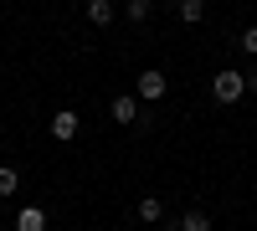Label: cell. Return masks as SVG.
<instances>
[{
    "label": "cell",
    "mask_w": 257,
    "mask_h": 231,
    "mask_svg": "<svg viewBox=\"0 0 257 231\" xmlns=\"http://www.w3.org/2000/svg\"><path fill=\"white\" fill-rule=\"evenodd\" d=\"M211 93H216V103H237V98L247 93V77H242L237 67H226V72H216V82H211Z\"/></svg>",
    "instance_id": "cell-1"
},
{
    "label": "cell",
    "mask_w": 257,
    "mask_h": 231,
    "mask_svg": "<svg viewBox=\"0 0 257 231\" xmlns=\"http://www.w3.org/2000/svg\"><path fill=\"white\" fill-rule=\"evenodd\" d=\"M139 98H144V103H160V98H165V72H160V67H144V72H139Z\"/></svg>",
    "instance_id": "cell-2"
},
{
    "label": "cell",
    "mask_w": 257,
    "mask_h": 231,
    "mask_svg": "<svg viewBox=\"0 0 257 231\" xmlns=\"http://www.w3.org/2000/svg\"><path fill=\"white\" fill-rule=\"evenodd\" d=\"M52 134H57L62 144L77 139V113H72V108H57V113H52Z\"/></svg>",
    "instance_id": "cell-3"
},
{
    "label": "cell",
    "mask_w": 257,
    "mask_h": 231,
    "mask_svg": "<svg viewBox=\"0 0 257 231\" xmlns=\"http://www.w3.org/2000/svg\"><path fill=\"white\" fill-rule=\"evenodd\" d=\"M16 231H47V211H41V205H21Z\"/></svg>",
    "instance_id": "cell-4"
},
{
    "label": "cell",
    "mask_w": 257,
    "mask_h": 231,
    "mask_svg": "<svg viewBox=\"0 0 257 231\" xmlns=\"http://www.w3.org/2000/svg\"><path fill=\"white\" fill-rule=\"evenodd\" d=\"M108 113H113L118 123H139V103H134V98H128V93H118V98L108 103Z\"/></svg>",
    "instance_id": "cell-5"
},
{
    "label": "cell",
    "mask_w": 257,
    "mask_h": 231,
    "mask_svg": "<svg viewBox=\"0 0 257 231\" xmlns=\"http://www.w3.org/2000/svg\"><path fill=\"white\" fill-rule=\"evenodd\" d=\"M88 21L93 26H108L113 21V0H88Z\"/></svg>",
    "instance_id": "cell-6"
},
{
    "label": "cell",
    "mask_w": 257,
    "mask_h": 231,
    "mask_svg": "<svg viewBox=\"0 0 257 231\" xmlns=\"http://www.w3.org/2000/svg\"><path fill=\"white\" fill-rule=\"evenodd\" d=\"M180 21L185 26H201L206 21V0H180Z\"/></svg>",
    "instance_id": "cell-7"
},
{
    "label": "cell",
    "mask_w": 257,
    "mask_h": 231,
    "mask_svg": "<svg viewBox=\"0 0 257 231\" xmlns=\"http://www.w3.org/2000/svg\"><path fill=\"white\" fill-rule=\"evenodd\" d=\"M139 216H144V221H165V200H160V195H144V200H139Z\"/></svg>",
    "instance_id": "cell-8"
},
{
    "label": "cell",
    "mask_w": 257,
    "mask_h": 231,
    "mask_svg": "<svg viewBox=\"0 0 257 231\" xmlns=\"http://www.w3.org/2000/svg\"><path fill=\"white\" fill-rule=\"evenodd\" d=\"M180 231H211V216L206 211H185L180 216Z\"/></svg>",
    "instance_id": "cell-9"
},
{
    "label": "cell",
    "mask_w": 257,
    "mask_h": 231,
    "mask_svg": "<svg viewBox=\"0 0 257 231\" xmlns=\"http://www.w3.org/2000/svg\"><path fill=\"white\" fill-rule=\"evenodd\" d=\"M16 190H21V175L11 164H0V195H16Z\"/></svg>",
    "instance_id": "cell-10"
},
{
    "label": "cell",
    "mask_w": 257,
    "mask_h": 231,
    "mask_svg": "<svg viewBox=\"0 0 257 231\" xmlns=\"http://www.w3.org/2000/svg\"><path fill=\"white\" fill-rule=\"evenodd\" d=\"M149 11H155V0H128V21H149Z\"/></svg>",
    "instance_id": "cell-11"
},
{
    "label": "cell",
    "mask_w": 257,
    "mask_h": 231,
    "mask_svg": "<svg viewBox=\"0 0 257 231\" xmlns=\"http://www.w3.org/2000/svg\"><path fill=\"white\" fill-rule=\"evenodd\" d=\"M237 47H242V52H252V57H257V26H247V31H242V36H237Z\"/></svg>",
    "instance_id": "cell-12"
},
{
    "label": "cell",
    "mask_w": 257,
    "mask_h": 231,
    "mask_svg": "<svg viewBox=\"0 0 257 231\" xmlns=\"http://www.w3.org/2000/svg\"><path fill=\"white\" fill-rule=\"evenodd\" d=\"M242 77H247V93H257V67H247Z\"/></svg>",
    "instance_id": "cell-13"
},
{
    "label": "cell",
    "mask_w": 257,
    "mask_h": 231,
    "mask_svg": "<svg viewBox=\"0 0 257 231\" xmlns=\"http://www.w3.org/2000/svg\"><path fill=\"white\" fill-rule=\"evenodd\" d=\"M160 231H180V226H160Z\"/></svg>",
    "instance_id": "cell-14"
},
{
    "label": "cell",
    "mask_w": 257,
    "mask_h": 231,
    "mask_svg": "<svg viewBox=\"0 0 257 231\" xmlns=\"http://www.w3.org/2000/svg\"><path fill=\"white\" fill-rule=\"evenodd\" d=\"M170 6H180V0H170Z\"/></svg>",
    "instance_id": "cell-15"
}]
</instances>
